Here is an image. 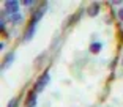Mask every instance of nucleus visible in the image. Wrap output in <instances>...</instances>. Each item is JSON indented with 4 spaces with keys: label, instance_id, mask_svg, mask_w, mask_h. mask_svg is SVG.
Returning <instances> with one entry per match:
<instances>
[{
    "label": "nucleus",
    "instance_id": "nucleus-3",
    "mask_svg": "<svg viewBox=\"0 0 123 107\" xmlns=\"http://www.w3.org/2000/svg\"><path fill=\"white\" fill-rule=\"evenodd\" d=\"M44 11H46V3H44V5H41V8H38V10H36V13L33 14L32 21H30V25H36V22H38L41 18H43Z\"/></svg>",
    "mask_w": 123,
    "mask_h": 107
},
{
    "label": "nucleus",
    "instance_id": "nucleus-9",
    "mask_svg": "<svg viewBox=\"0 0 123 107\" xmlns=\"http://www.w3.org/2000/svg\"><path fill=\"white\" fill-rule=\"evenodd\" d=\"M101 47H103V44H101V43H93V44L90 46V52L98 54L99 50H101Z\"/></svg>",
    "mask_w": 123,
    "mask_h": 107
},
{
    "label": "nucleus",
    "instance_id": "nucleus-1",
    "mask_svg": "<svg viewBox=\"0 0 123 107\" xmlns=\"http://www.w3.org/2000/svg\"><path fill=\"white\" fill-rule=\"evenodd\" d=\"M49 80H51V76H49V72H44L43 76H41L38 80H36V83H35V90L33 91H36V93H40V91H43L44 90V87L49 83Z\"/></svg>",
    "mask_w": 123,
    "mask_h": 107
},
{
    "label": "nucleus",
    "instance_id": "nucleus-6",
    "mask_svg": "<svg viewBox=\"0 0 123 107\" xmlns=\"http://www.w3.org/2000/svg\"><path fill=\"white\" fill-rule=\"evenodd\" d=\"M35 30H36V25H30L29 29H27V32H25V41H30V39L33 38V35H35Z\"/></svg>",
    "mask_w": 123,
    "mask_h": 107
},
{
    "label": "nucleus",
    "instance_id": "nucleus-10",
    "mask_svg": "<svg viewBox=\"0 0 123 107\" xmlns=\"http://www.w3.org/2000/svg\"><path fill=\"white\" fill-rule=\"evenodd\" d=\"M18 106V99H11V102L8 104V107H16Z\"/></svg>",
    "mask_w": 123,
    "mask_h": 107
},
{
    "label": "nucleus",
    "instance_id": "nucleus-5",
    "mask_svg": "<svg viewBox=\"0 0 123 107\" xmlns=\"http://www.w3.org/2000/svg\"><path fill=\"white\" fill-rule=\"evenodd\" d=\"M87 11H88V16L95 18V16H98V13H99V5H98V3H93Z\"/></svg>",
    "mask_w": 123,
    "mask_h": 107
},
{
    "label": "nucleus",
    "instance_id": "nucleus-8",
    "mask_svg": "<svg viewBox=\"0 0 123 107\" xmlns=\"http://www.w3.org/2000/svg\"><path fill=\"white\" fill-rule=\"evenodd\" d=\"M22 19H24V18H22V14H14V16H10V22H11V24H16V25H18V24H21V22H22Z\"/></svg>",
    "mask_w": 123,
    "mask_h": 107
},
{
    "label": "nucleus",
    "instance_id": "nucleus-2",
    "mask_svg": "<svg viewBox=\"0 0 123 107\" xmlns=\"http://www.w3.org/2000/svg\"><path fill=\"white\" fill-rule=\"evenodd\" d=\"M5 8H6V13L10 16H14V14H19V3L16 0H10L5 3Z\"/></svg>",
    "mask_w": 123,
    "mask_h": 107
},
{
    "label": "nucleus",
    "instance_id": "nucleus-4",
    "mask_svg": "<svg viewBox=\"0 0 123 107\" xmlns=\"http://www.w3.org/2000/svg\"><path fill=\"white\" fill-rule=\"evenodd\" d=\"M25 106L27 107H35L36 106V91H30L29 93L27 101H25Z\"/></svg>",
    "mask_w": 123,
    "mask_h": 107
},
{
    "label": "nucleus",
    "instance_id": "nucleus-12",
    "mask_svg": "<svg viewBox=\"0 0 123 107\" xmlns=\"http://www.w3.org/2000/svg\"><path fill=\"white\" fill-rule=\"evenodd\" d=\"M24 5H25V6H32L33 2H24Z\"/></svg>",
    "mask_w": 123,
    "mask_h": 107
},
{
    "label": "nucleus",
    "instance_id": "nucleus-13",
    "mask_svg": "<svg viewBox=\"0 0 123 107\" xmlns=\"http://www.w3.org/2000/svg\"><path fill=\"white\" fill-rule=\"evenodd\" d=\"M122 41H123V30H122Z\"/></svg>",
    "mask_w": 123,
    "mask_h": 107
},
{
    "label": "nucleus",
    "instance_id": "nucleus-7",
    "mask_svg": "<svg viewBox=\"0 0 123 107\" xmlns=\"http://www.w3.org/2000/svg\"><path fill=\"white\" fill-rule=\"evenodd\" d=\"M13 60H14V54H10V55H6V57H5V61H3V66H2V68L6 69L8 66L13 63Z\"/></svg>",
    "mask_w": 123,
    "mask_h": 107
},
{
    "label": "nucleus",
    "instance_id": "nucleus-11",
    "mask_svg": "<svg viewBox=\"0 0 123 107\" xmlns=\"http://www.w3.org/2000/svg\"><path fill=\"white\" fill-rule=\"evenodd\" d=\"M118 18L123 21V8H122V10H118Z\"/></svg>",
    "mask_w": 123,
    "mask_h": 107
}]
</instances>
